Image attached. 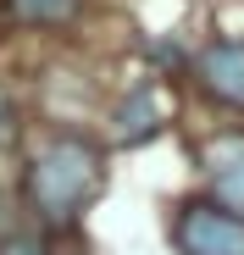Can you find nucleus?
I'll return each mask as SVG.
<instances>
[{
    "mask_svg": "<svg viewBox=\"0 0 244 255\" xmlns=\"http://www.w3.org/2000/svg\"><path fill=\"white\" fill-rule=\"evenodd\" d=\"M183 255H244V217H233L217 200H189L172 222Z\"/></svg>",
    "mask_w": 244,
    "mask_h": 255,
    "instance_id": "f03ea898",
    "label": "nucleus"
},
{
    "mask_svg": "<svg viewBox=\"0 0 244 255\" xmlns=\"http://www.w3.org/2000/svg\"><path fill=\"white\" fill-rule=\"evenodd\" d=\"M200 72V89L222 106H244V39H217V45L200 50L194 61Z\"/></svg>",
    "mask_w": 244,
    "mask_h": 255,
    "instance_id": "7ed1b4c3",
    "label": "nucleus"
},
{
    "mask_svg": "<svg viewBox=\"0 0 244 255\" xmlns=\"http://www.w3.org/2000/svg\"><path fill=\"white\" fill-rule=\"evenodd\" d=\"M206 172H211L217 205L244 217V133H222V139L206 144Z\"/></svg>",
    "mask_w": 244,
    "mask_h": 255,
    "instance_id": "20e7f679",
    "label": "nucleus"
},
{
    "mask_svg": "<svg viewBox=\"0 0 244 255\" xmlns=\"http://www.w3.org/2000/svg\"><path fill=\"white\" fill-rule=\"evenodd\" d=\"M161 128V111H155V95H150V83H139V89L117 106V139L122 144H144L150 133Z\"/></svg>",
    "mask_w": 244,
    "mask_h": 255,
    "instance_id": "39448f33",
    "label": "nucleus"
},
{
    "mask_svg": "<svg viewBox=\"0 0 244 255\" xmlns=\"http://www.w3.org/2000/svg\"><path fill=\"white\" fill-rule=\"evenodd\" d=\"M78 6H84V0H11V17L33 22V28H50V22L78 17Z\"/></svg>",
    "mask_w": 244,
    "mask_h": 255,
    "instance_id": "423d86ee",
    "label": "nucleus"
},
{
    "mask_svg": "<svg viewBox=\"0 0 244 255\" xmlns=\"http://www.w3.org/2000/svg\"><path fill=\"white\" fill-rule=\"evenodd\" d=\"M0 255H45V244H39V239H28V233H17V239H6V244H0Z\"/></svg>",
    "mask_w": 244,
    "mask_h": 255,
    "instance_id": "0eeeda50",
    "label": "nucleus"
},
{
    "mask_svg": "<svg viewBox=\"0 0 244 255\" xmlns=\"http://www.w3.org/2000/svg\"><path fill=\"white\" fill-rule=\"evenodd\" d=\"M100 189V150L89 139H50L45 150L33 155L28 172V200L45 222H72L84 200Z\"/></svg>",
    "mask_w": 244,
    "mask_h": 255,
    "instance_id": "f257e3e1",
    "label": "nucleus"
}]
</instances>
